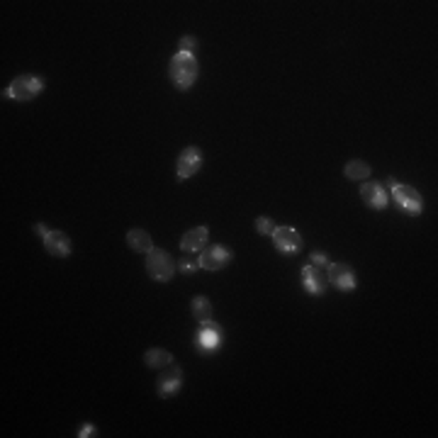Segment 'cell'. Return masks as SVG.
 Segmentation results:
<instances>
[{
	"label": "cell",
	"instance_id": "obj_1",
	"mask_svg": "<svg viewBox=\"0 0 438 438\" xmlns=\"http://www.w3.org/2000/svg\"><path fill=\"white\" fill-rule=\"evenodd\" d=\"M197 73H200V66H197V59L192 54L178 52L171 59L168 76H171L173 85H176L178 90H190L192 83L197 80Z\"/></svg>",
	"mask_w": 438,
	"mask_h": 438
},
{
	"label": "cell",
	"instance_id": "obj_2",
	"mask_svg": "<svg viewBox=\"0 0 438 438\" xmlns=\"http://www.w3.org/2000/svg\"><path fill=\"white\" fill-rule=\"evenodd\" d=\"M42 90H44V78L32 76V73H22L8 85V90H3V95L5 98L17 100V103H29V100L37 98Z\"/></svg>",
	"mask_w": 438,
	"mask_h": 438
},
{
	"label": "cell",
	"instance_id": "obj_3",
	"mask_svg": "<svg viewBox=\"0 0 438 438\" xmlns=\"http://www.w3.org/2000/svg\"><path fill=\"white\" fill-rule=\"evenodd\" d=\"M176 271H178V266L168 251L151 248V251L146 253V273H149L151 280H156V283H168V280H173Z\"/></svg>",
	"mask_w": 438,
	"mask_h": 438
},
{
	"label": "cell",
	"instance_id": "obj_4",
	"mask_svg": "<svg viewBox=\"0 0 438 438\" xmlns=\"http://www.w3.org/2000/svg\"><path fill=\"white\" fill-rule=\"evenodd\" d=\"M392 197H395L397 205H400L402 210H404L407 215H411V217L421 215V210H424L421 192L414 190L411 185H402V183H395V185H392Z\"/></svg>",
	"mask_w": 438,
	"mask_h": 438
},
{
	"label": "cell",
	"instance_id": "obj_5",
	"mask_svg": "<svg viewBox=\"0 0 438 438\" xmlns=\"http://www.w3.org/2000/svg\"><path fill=\"white\" fill-rule=\"evenodd\" d=\"M234 258V251L227 246H222V243H215V246H205L200 251V268H205V271H222V268H227L229 263H232Z\"/></svg>",
	"mask_w": 438,
	"mask_h": 438
},
{
	"label": "cell",
	"instance_id": "obj_6",
	"mask_svg": "<svg viewBox=\"0 0 438 438\" xmlns=\"http://www.w3.org/2000/svg\"><path fill=\"white\" fill-rule=\"evenodd\" d=\"M327 278L331 285H336V288L344 290V292H351V290H355V285H358L353 268H351L348 263H329Z\"/></svg>",
	"mask_w": 438,
	"mask_h": 438
},
{
	"label": "cell",
	"instance_id": "obj_7",
	"mask_svg": "<svg viewBox=\"0 0 438 438\" xmlns=\"http://www.w3.org/2000/svg\"><path fill=\"white\" fill-rule=\"evenodd\" d=\"M200 168H202L200 149H195V146H188V149L181 151V156H178V164H176L178 181H188V178L195 176Z\"/></svg>",
	"mask_w": 438,
	"mask_h": 438
},
{
	"label": "cell",
	"instance_id": "obj_8",
	"mask_svg": "<svg viewBox=\"0 0 438 438\" xmlns=\"http://www.w3.org/2000/svg\"><path fill=\"white\" fill-rule=\"evenodd\" d=\"M273 236V246L278 248L280 253H297L302 248V236H299L297 229L292 227H275Z\"/></svg>",
	"mask_w": 438,
	"mask_h": 438
},
{
	"label": "cell",
	"instance_id": "obj_9",
	"mask_svg": "<svg viewBox=\"0 0 438 438\" xmlns=\"http://www.w3.org/2000/svg\"><path fill=\"white\" fill-rule=\"evenodd\" d=\"M222 327H217L215 322L200 324V329L195 334V346L200 351H205V353H212L217 346H222Z\"/></svg>",
	"mask_w": 438,
	"mask_h": 438
},
{
	"label": "cell",
	"instance_id": "obj_10",
	"mask_svg": "<svg viewBox=\"0 0 438 438\" xmlns=\"http://www.w3.org/2000/svg\"><path fill=\"white\" fill-rule=\"evenodd\" d=\"M302 283L307 288L309 295H324L329 288V278H327V268H319V266H304L302 268Z\"/></svg>",
	"mask_w": 438,
	"mask_h": 438
},
{
	"label": "cell",
	"instance_id": "obj_11",
	"mask_svg": "<svg viewBox=\"0 0 438 438\" xmlns=\"http://www.w3.org/2000/svg\"><path fill=\"white\" fill-rule=\"evenodd\" d=\"M183 385V370L178 365H166L159 375V383H156V390H159L161 397H173Z\"/></svg>",
	"mask_w": 438,
	"mask_h": 438
},
{
	"label": "cell",
	"instance_id": "obj_12",
	"mask_svg": "<svg viewBox=\"0 0 438 438\" xmlns=\"http://www.w3.org/2000/svg\"><path fill=\"white\" fill-rule=\"evenodd\" d=\"M360 197H363V202L370 207V210H385L387 202H390L385 188L380 185V183H373V181L360 185Z\"/></svg>",
	"mask_w": 438,
	"mask_h": 438
},
{
	"label": "cell",
	"instance_id": "obj_13",
	"mask_svg": "<svg viewBox=\"0 0 438 438\" xmlns=\"http://www.w3.org/2000/svg\"><path fill=\"white\" fill-rule=\"evenodd\" d=\"M42 241H44V248H47L49 256H54V258H69L71 256V239L66 236L64 232H49Z\"/></svg>",
	"mask_w": 438,
	"mask_h": 438
},
{
	"label": "cell",
	"instance_id": "obj_14",
	"mask_svg": "<svg viewBox=\"0 0 438 438\" xmlns=\"http://www.w3.org/2000/svg\"><path fill=\"white\" fill-rule=\"evenodd\" d=\"M207 239H210L207 227H195V229H190V232H185L181 236V248L185 253H197L207 246Z\"/></svg>",
	"mask_w": 438,
	"mask_h": 438
},
{
	"label": "cell",
	"instance_id": "obj_15",
	"mask_svg": "<svg viewBox=\"0 0 438 438\" xmlns=\"http://www.w3.org/2000/svg\"><path fill=\"white\" fill-rule=\"evenodd\" d=\"M127 243H129L132 251L144 253V256L154 248V239H151V234L144 232V229H132V232H127Z\"/></svg>",
	"mask_w": 438,
	"mask_h": 438
},
{
	"label": "cell",
	"instance_id": "obj_16",
	"mask_svg": "<svg viewBox=\"0 0 438 438\" xmlns=\"http://www.w3.org/2000/svg\"><path fill=\"white\" fill-rule=\"evenodd\" d=\"M144 363L154 370H164L166 365L173 363V355H171V351H166V348H149L144 353Z\"/></svg>",
	"mask_w": 438,
	"mask_h": 438
},
{
	"label": "cell",
	"instance_id": "obj_17",
	"mask_svg": "<svg viewBox=\"0 0 438 438\" xmlns=\"http://www.w3.org/2000/svg\"><path fill=\"white\" fill-rule=\"evenodd\" d=\"M192 317L197 319L200 324H207L212 322V302L207 297H202V295H197V297H192Z\"/></svg>",
	"mask_w": 438,
	"mask_h": 438
},
{
	"label": "cell",
	"instance_id": "obj_18",
	"mask_svg": "<svg viewBox=\"0 0 438 438\" xmlns=\"http://www.w3.org/2000/svg\"><path fill=\"white\" fill-rule=\"evenodd\" d=\"M344 173H346V178H348V181H368L373 171H370V166L365 164V161L353 159V161H348V164H346Z\"/></svg>",
	"mask_w": 438,
	"mask_h": 438
},
{
	"label": "cell",
	"instance_id": "obj_19",
	"mask_svg": "<svg viewBox=\"0 0 438 438\" xmlns=\"http://www.w3.org/2000/svg\"><path fill=\"white\" fill-rule=\"evenodd\" d=\"M197 47H200V42H197V37H192V34H185V37H181V42H178V52H183V54L195 56Z\"/></svg>",
	"mask_w": 438,
	"mask_h": 438
},
{
	"label": "cell",
	"instance_id": "obj_20",
	"mask_svg": "<svg viewBox=\"0 0 438 438\" xmlns=\"http://www.w3.org/2000/svg\"><path fill=\"white\" fill-rule=\"evenodd\" d=\"M256 232L258 234H273L275 232V224H273V219L271 217H258L256 219Z\"/></svg>",
	"mask_w": 438,
	"mask_h": 438
},
{
	"label": "cell",
	"instance_id": "obj_21",
	"mask_svg": "<svg viewBox=\"0 0 438 438\" xmlns=\"http://www.w3.org/2000/svg\"><path fill=\"white\" fill-rule=\"evenodd\" d=\"M178 268H181V273H185V275H192L200 268V261L197 258H181V263H178Z\"/></svg>",
	"mask_w": 438,
	"mask_h": 438
},
{
	"label": "cell",
	"instance_id": "obj_22",
	"mask_svg": "<svg viewBox=\"0 0 438 438\" xmlns=\"http://www.w3.org/2000/svg\"><path fill=\"white\" fill-rule=\"evenodd\" d=\"M309 258H312V266H319V268H327V266H329V258L324 256V253H317V251H314Z\"/></svg>",
	"mask_w": 438,
	"mask_h": 438
},
{
	"label": "cell",
	"instance_id": "obj_23",
	"mask_svg": "<svg viewBox=\"0 0 438 438\" xmlns=\"http://www.w3.org/2000/svg\"><path fill=\"white\" fill-rule=\"evenodd\" d=\"M34 232H37L39 234V236H47V234H49V229L47 227H44V224H34Z\"/></svg>",
	"mask_w": 438,
	"mask_h": 438
},
{
	"label": "cell",
	"instance_id": "obj_24",
	"mask_svg": "<svg viewBox=\"0 0 438 438\" xmlns=\"http://www.w3.org/2000/svg\"><path fill=\"white\" fill-rule=\"evenodd\" d=\"M78 436H80V438H83V436H93V426H80Z\"/></svg>",
	"mask_w": 438,
	"mask_h": 438
}]
</instances>
